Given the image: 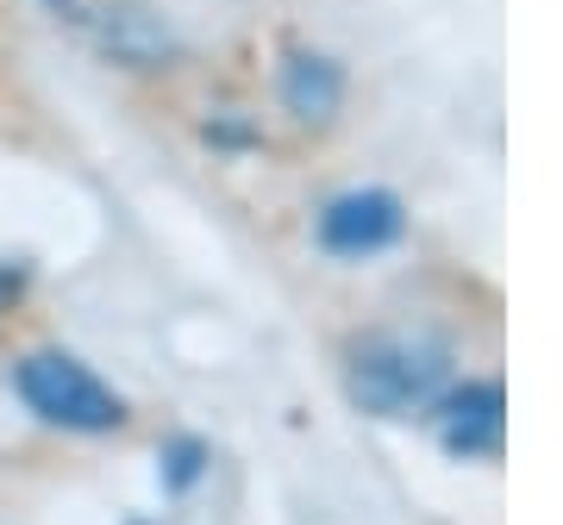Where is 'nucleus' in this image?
Returning <instances> with one entry per match:
<instances>
[{
    "label": "nucleus",
    "instance_id": "39448f33",
    "mask_svg": "<svg viewBox=\"0 0 563 525\" xmlns=\"http://www.w3.org/2000/svg\"><path fill=\"white\" fill-rule=\"evenodd\" d=\"M344 94H351V81H344V69L325 57V51H288V57H282L276 101L301 132H325V125L344 113Z\"/></svg>",
    "mask_w": 563,
    "mask_h": 525
},
{
    "label": "nucleus",
    "instance_id": "423d86ee",
    "mask_svg": "<svg viewBox=\"0 0 563 525\" xmlns=\"http://www.w3.org/2000/svg\"><path fill=\"white\" fill-rule=\"evenodd\" d=\"M501 432H507V406L495 382H463L451 394H439V445L451 457L483 463V457L501 450Z\"/></svg>",
    "mask_w": 563,
    "mask_h": 525
},
{
    "label": "nucleus",
    "instance_id": "20e7f679",
    "mask_svg": "<svg viewBox=\"0 0 563 525\" xmlns=\"http://www.w3.org/2000/svg\"><path fill=\"white\" fill-rule=\"evenodd\" d=\"M401 201L383 188H351L320 213V244L332 257H376L401 238Z\"/></svg>",
    "mask_w": 563,
    "mask_h": 525
},
{
    "label": "nucleus",
    "instance_id": "7ed1b4c3",
    "mask_svg": "<svg viewBox=\"0 0 563 525\" xmlns=\"http://www.w3.org/2000/svg\"><path fill=\"white\" fill-rule=\"evenodd\" d=\"M88 32L125 69H163V63L176 57V25L163 20L157 7H144V0H107V7H95Z\"/></svg>",
    "mask_w": 563,
    "mask_h": 525
},
{
    "label": "nucleus",
    "instance_id": "f03ea898",
    "mask_svg": "<svg viewBox=\"0 0 563 525\" xmlns=\"http://www.w3.org/2000/svg\"><path fill=\"white\" fill-rule=\"evenodd\" d=\"M13 388L44 425H63V432H113L125 420V401L69 350H25L13 364Z\"/></svg>",
    "mask_w": 563,
    "mask_h": 525
},
{
    "label": "nucleus",
    "instance_id": "f257e3e1",
    "mask_svg": "<svg viewBox=\"0 0 563 525\" xmlns=\"http://www.w3.org/2000/svg\"><path fill=\"white\" fill-rule=\"evenodd\" d=\"M344 388L376 420H413L444 394V350L413 332H376V338L351 344Z\"/></svg>",
    "mask_w": 563,
    "mask_h": 525
}]
</instances>
